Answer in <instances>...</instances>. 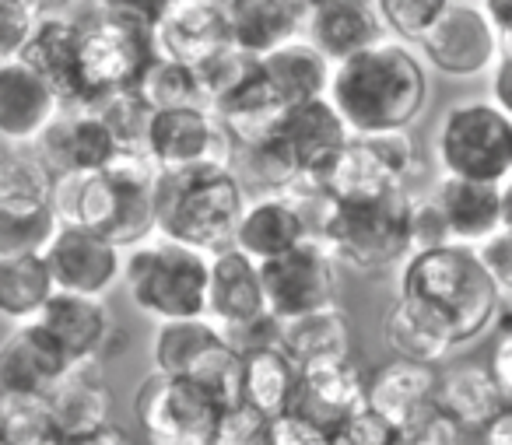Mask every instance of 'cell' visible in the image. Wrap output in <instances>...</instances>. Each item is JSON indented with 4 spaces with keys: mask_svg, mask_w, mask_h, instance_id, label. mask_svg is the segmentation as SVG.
<instances>
[{
    "mask_svg": "<svg viewBox=\"0 0 512 445\" xmlns=\"http://www.w3.org/2000/svg\"><path fill=\"white\" fill-rule=\"evenodd\" d=\"M228 29L232 46L249 57H267L306 36V0H228Z\"/></svg>",
    "mask_w": 512,
    "mask_h": 445,
    "instance_id": "f1b7e54d",
    "label": "cell"
},
{
    "mask_svg": "<svg viewBox=\"0 0 512 445\" xmlns=\"http://www.w3.org/2000/svg\"><path fill=\"white\" fill-rule=\"evenodd\" d=\"M32 8H36L39 18H60V15H71V8L78 0H29Z\"/></svg>",
    "mask_w": 512,
    "mask_h": 445,
    "instance_id": "94428289",
    "label": "cell"
},
{
    "mask_svg": "<svg viewBox=\"0 0 512 445\" xmlns=\"http://www.w3.org/2000/svg\"><path fill=\"white\" fill-rule=\"evenodd\" d=\"M488 99L495 102L502 113L512 116V43H505L498 64L488 74Z\"/></svg>",
    "mask_w": 512,
    "mask_h": 445,
    "instance_id": "9f6ffc18",
    "label": "cell"
},
{
    "mask_svg": "<svg viewBox=\"0 0 512 445\" xmlns=\"http://www.w3.org/2000/svg\"><path fill=\"white\" fill-rule=\"evenodd\" d=\"M32 151L50 165L57 179L102 172L123 155L113 130L95 106H64Z\"/></svg>",
    "mask_w": 512,
    "mask_h": 445,
    "instance_id": "2e32d148",
    "label": "cell"
},
{
    "mask_svg": "<svg viewBox=\"0 0 512 445\" xmlns=\"http://www.w3.org/2000/svg\"><path fill=\"white\" fill-rule=\"evenodd\" d=\"M155 179L158 169L148 155L123 151L102 172L60 176L53 190V211L60 225H85L120 249H134L158 235Z\"/></svg>",
    "mask_w": 512,
    "mask_h": 445,
    "instance_id": "3957f363",
    "label": "cell"
},
{
    "mask_svg": "<svg viewBox=\"0 0 512 445\" xmlns=\"http://www.w3.org/2000/svg\"><path fill=\"white\" fill-rule=\"evenodd\" d=\"M393 424H386L379 414L362 407L330 431V445H393Z\"/></svg>",
    "mask_w": 512,
    "mask_h": 445,
    "instance_id": "681fc988",
    "label": "cell"
},
{
    "mask_svg": "<svg viewBox=\"0 0 512 445\" xmlns=\"http://www.w3.org/2000/svg\"><path fill=\"white\" fill-rule=\"evenodd\" d=\"M57 228L53 204H0V256L46 253Z\"/></svg>",
    "mask_w": 512,
    "mask_h": 445,
    "instance_id": "f35d334b",
    "label": "cell"
},
{
    "mask_svg": "<svg viewBox=\"0 0 512 445\" xmlns=\"http://www.w3.org/2000/svg\"><path fill=\"white\" fill-rule=\"evenodd\" d=\"M57 176L32 148H0V204H53Z\"/></svg>",
    "mask_w": 512,
    "mask_h": 445,
    "instance_id": "74e56055",
    "label": "cell"
},
{
    "mask_svg": "<svg viewBox=\"0 0 512 445\" xmlns=\"http://www.w3.org/2000/svg\"><path fill=\"white\" fill-rule=\"evenodd\" d=\"M397 295L418 302L449 326L456 347L484 337L505 305L502 284L484 267L481 253L470 246L418 249L400 263Z\"/></svg>",
    "mask_w": 512,
    "mask_h": 445,
    "instance_id": "7a4b0ae2",
    "label": "cell"
},
{
    "mask_svg": "<svg viewBox=\"0 0 512 445\" xmlns=\"http://www.w3.org/2000/svg\"><path fill=\"white\" fill-rule=\"evenodd\" d=\"M281 347L292 354L299 368L330 365V361H351L355 330L341 305L316 309L281 323Z\"/></svg>",
    "mask_w": 512,
    "mask_h": 445,
    "instance_id": "d6a6232c",
    "label": "cell"
},
{
    "mask_svg": "<svg viewBox=\"0 0 512 445\" xmlns=\"http://www.w3.org/2000/svg\"><path fill=\"white\" fill-rule=\"evenodd\" d=\"M306 39L334 64L386 39L372 0H306Z\"/></svg>",
    "mask_w": 512,
    "mask_h": 445,
    "instance_id": "cb8c5ba5",
    "label": "cell"
},
{
    "mask_svg": "<svg viewBox=\"0 0 512 445\" xmlns=\"http://www.w3.org/2000/svg\"><path fill=\"white\" fill-rule=\"evenodd\" d=\"M439 176L502 186L512 176V116L491 99H460L442 109L432 134Z\"/></svg>",
    "mask_w": 512,
    "mask_h": 445,
    "instance_id": "52a82bcc",
    "label": "cell"
},
{
    "mask_svg": "<svg viewBox=\"0 0 512 445\" xmlns=\"http://www.w3.org/2000/svg\"><path fill=\"white\" fill-rule=\"evenodd\" d=\"M0 445H8V438H4V435H0Z\"/></svg>",
    "mask_w": 512,
    "mask_h": 445,
    "instance_id": "03108f58",
    "label": "cell"
},
{
    "mask_svg": "<svg viewBox=\"0 0 512 445\" xmlns=\"http://www.w3.org/2000/svg\"><path fill=\"white\" fill-rule=\"evenodd\" d=\"M64 445H134L130 435L120 428V424H106V428L85 431V435H71L64 438Z\"/></svg>",
    "mask_w": 512,
    "mask_h": 445,
    "instance_id": "6f0895ef",
    "label": "cell"
},
{
    "mask_svg": "<svg viewBox=\"0 0 512 445\" xmlns=\"http://www.w3.org/2000/svg\"><path fill=\"white\" fill-rule=\"evenodd\" d=\"M411 211L414 193L407 190L358 200H323L316 235L327 242L341 267L355 274H383L414 253Z\"/></svg>",
    "mask_w": 512,
    "mask_h": 445,
    "instance_id": "277c9868",
    "label": "cell"
},
{
    "mask_svg": "<svg viewBox=\"0 0 512 445\" xmlns=\"http://www.w3.org/2000/svg\"><path fill=\"white\" fill-rule=\"evenodd\" d=\"M260 74H264L267 88L278 99L281 109L299 106V102L323 99L330 92V74H334V60L323 57L306 36L292 39V43L278 46L267 57H260Z\"/></svg>",
    "mask_w": 512,
    "mask_h": 445,
    "instance_id": "4dcf8cb0",
    "label": "cell"
},
{
    "mask_svg": "<svg viewBox=\"0 0 512 445\" xmlns=\"http://www.w3.org/2000/svg\"><path fill=\"white\" fill-rule=\"evenodd\" d=\"M207 284H211V253L169 235H151L148 242L127 249L123 260L127 298L155 323L207 316Z\"/></svg>",
    "mask_w": 512,
    "mask_h": 445,
    "instance_id": "8992f818",
    "label": "cell"
},
{
    "mask_svg": "<svg viewBox=\"0 0 512 445\" xmlns=\"http://www.w3.org/2000/svg\"><path fill=\"white\" fill-rule=\"evenodd\" d=\"M414 172H418V144L411 141V130L351 137L313 190H320L323 200L379 197L390 190H407V179Z\"/></svg>",
    "mask_w": 512,
    "mask_h": 445,
    "instance_id": "30bf717a",
    "label": "cell"
},
{
    "mask_svg": "<svg viewBox=\"0 0 512 445\" xmlns=\"http://www.w3.org/2000/svg\"><path fill=\"white\" fill-rule=\"evenodd\" d=\"M477 4L491 18V25L502 32L505 43H512V0H477Z\"/></svg>",
    "mask_w": 512,
    "mask_h": 445,
    "instance_id": "680465c9",
    "label": "cell"
},
{
    "mask_svg": "<svg viewBox=\"0 0 512 445\" xmlns=\"http://www.w3.org/2000/svg\"><path fill=\"white\" fill-rule=\"evenodd\" d=\"M134 92L141 95L155 113H162V109H179V106H197L200 102L197 71L179 64V60L165 57V53H158V57L144 67ZM200 106H204V102H200Z\"/></svg>",
    "mask_w": 512,
    "mask_h": 445,
    "instance_id": "ab89813d",
    "label": "cell"
},
{
    "mask_svg": "<svg viewBox=\"0 0 512 445\" xmlns=\"http://www.w3.org/2000/svg\"><path fill=\"white\" fill-rule=\"evenodd\" d=\"M320 204H323L320 190H313L309 183H302L292 193L249 197L246 207H242L239 225H235L232 246L256 263L278 260L281 253L313 239Z\"/></svg>",
    "mask_w": 512,
    "mask_h": 445,
    "instance_id": "5bb4252c",
    "label": "cell"
},
{
    "mask_svg": "<svg viewBox=\"0 0 512 445\" xmlns=\"http://www.w3.org/2000/svg\"><path fill=\"white\" fill-rule=\"evenodd\" d=\"M0 435L8 445H36L57 438L53 410L46 396H8L0 393Z\"/></svg>",
    "mask_w": 512,
    "mask_h": 445,
    "instance_id": "60d3db41",
    "label": "cell"
},
{
    "mask_svg": "<svg viewBox=\"0 0 512 445\" xmlns=\"http://www.w3.org/2000/svg\"><path fill=\"white\" fill-rule=\"evenodd\" d=\"M365 382H369V375H362L355 361L302 368L288 414L302 417L330 435L337 424L365 407Z\"/></svg>",
    "mask_w": 512,
    "mask_h": 445,
    "instance_id": "603a6c76",
    "label": "cell"
},
{
    "mask_svg": "<svg viewBox=\"0 0 512 445\" xmlns=\"http://www.w3.org/2000/svg\"><path fill=\"white\" fill-rule=\"evenodd\" d=\"M246 200V186L232 169H214V165L186 172L158 169V235H169L204 253H221L232 246Z\"/></svg>",
    "mask_w": 512,
    "mask_h": 445,
    "instance_id": "5b68a950",
    "label": "cell"
},
{
    "mask_svg": "<svg viewBox=\"0 0 512 445\" xmlns=\"http://www.w3.org/2000/svg\"><path fill=\"white\" fill-rule=\"evenodd\" d=\"M39 15L29 0H0V53L4 57H18L36 32Z\"/></svg>",
    "mask_w": 512,
    "mask_h": 445,
    "instance_id": "c3c4849f",
    "label": "cell"
},
{
    "mask_svg": "<svg viewBox=\"0 0 512 445\" xmlns=\"http://www.w3.org/2000/svg\"><path fill=\"white\" fill-rule=\"evenodd\" d=\"M221 344H225V333L207 316L155 323V333H151V365H155L158 375H190Z\"/></svg>",
    "mask_w": 512,
    "mask_h": 445,
    "instance_id": "d590c367",
    "label": "cell"
},
{
    "mask_svg": "<svg viewBox=\"0 0 512 445\" xmlns=\"http://www.w3.org/2000/svg\"><path fill=\"white\" fill-rule=\"evenodd\" d=\"M274 134L295 155V162L302 169V183L309 186L320 183V176L334 165V158L344 151V144L355 137L327 95L313 102H299V106H288L281 113Z\"/></svg>",
    "mask_w": 512,
    "mask_h": 445,
    "instance_id": "d6986e66",
    "label": "cell"
},
{
    "mask_svg": "<svg viewBox=\"0 0 512 445\" xmlns=\"http://www.w3.org/2000/svg\"><path fill=\"white\" fill-rule=\"evenodd\" d=\"M505 407H509V400L502 396L488 365L460 361V365H449L446 372H439L435 410H442L463 435L467 431H484Z\"/></svg>",
    "mask_w": 512,
    "mask_h": 445,
    "instance_id": "83f0119b",
    "label": "cell"
},
{
    "mask_svg": "<svg viewBox=\"0 0 512 445\" xmlns=\"http://www.w3.org/2000/svg\"><path fill=\"white\" fill-rule=\"evenodd\" d=\"M495 344H491V354H488V368L495 375L498 389L502 396L512 403V305H502L495 319Z\"/></svg>",
    "mask_w": 512,
    "mask_h": 445,
    "instance_id": "816d5d0a",
    "label": "cell"
},
{
    "mask_svg": "<svg viewBox=\"0 0 512 445\" xmlns=\"http://www.w3.org/2000/svg\"><path fill=\"white\" fill-rule=\"evenodd\" d=\"M271 445H330V435L295 414H281L271 424Z\"/></svg>",
    "mask_w": 512,
    "mask_h": 445,
    "instance_id": "db71d44e",
    "label": "cell"
},
{
    "mask_svg": "<svg viewBox=\"0 0 512 445\" xmlns=\"http://www.w3.org/2000/svg\"><path fill=\"white\" fill-rule=\"evenodd\" d=\"M242 365H246L242 351L225 340V344L214 347L186 379H193L204 393H211L221 407H232V403L242 400Z\"/></svg>",
    "mask_w": 512,
    "mask_h": 445,
    "instance_id": "f6af8a7d",
    "label": "cell"
},
{
    "mask_svg": "<svg viewBox=\"0 0 512 445\" xmlns=\"http://www.w3.org/2000/svg\"><path fill=\"white\" fill-rule=\"evenodd\" d=\"M95 109H99L102 120L109 123V130H113L120 151H127V155H144V144H148V127H151V116H155V109H151L148 102L134 92V88L95 102Z\"/></svg>",
    "mask_w": 512,
    "mask_h": 445,
    "instance_id": "b9f144b4",
    "label": "cell"
},
{
    "mask_svg": "<svg viewBox=\"0 0 512 445\" xmlns=\"http://www.w3.org/2000/svg\"><path fill=\"white\" fill-rule=\"evenodd\" d=\"M484 445H512V403L481 431Z\"/></svg>",
    "mask_w": 512,
    "mask_h": 445,
    "instance_id": "91938a15",
    "label": "cell"
},
{
    "mask_svg": "<svg viewBox=\"0 0 512 445\" xmlns=\"http://www.w3.org/2000/svg\"><path fill=\"white\" fill-rule=\"evenodd\" d=\"M460 438L463 431L442 410H435V403L411 424L393 431V445H460Z\"/></svg>",
    "mask_w": 512,
    "mask_h": 445,
    "instance_id": "7dc6e473",
    "label": "cell"
},
{
    "mask_svg": "<svg viewBox=\"0 0 512 445\" xmlns=\"http://www.w3.org/2000/svg\"><path fill=\"white\" fill-rule=\"evenodd\" d=\"M144 155L162 172H186V169H232L235 144L225 134L221 120L207 106H179L162 109L151 116L148 144Z\"/></svg>",
    "mask_w": 512,
    "mask_h": 445,
    "instance_id": "4fadbf2b",
    "label": "cell"
},
{
    "mask_svg": "<svg viewBox=\"0 0 512 445\" xmlns=\"http://www.w3.org/2000/svg\"><path fill=\"white\" fill-rule=\"evenodd\" d=\"M78 25V64L88 106H95V102L109 99L116 92L137 88L144 67L158 57L155 32L137 22H127V18L102 15V11H95L92 18H85Z\"/></svg>",
    "mask_w": 512,
    "mask_h": 445,
    "instance_id": "ba28073f",
    "label": "cell"
},
{
    "mask_svg": "<svg viewBox=\"0 0 512 445\" xmlns=\"http://www.w3.org/2000/svg\"><path fill=\"white\" fill-rule=\"evenodd\" d=\"M256 60L260 57H249L239 46H228V50L214 53V57L204 60L200 67H193V71H197L200 102H204L207 109H214L228 92H235V88L256 71Z\"/></svg>",
    "mask_w": 512,
    "mask_h": 445,
    "instance_id": "ee69618b",
    "label": "cell"
},
{
    "mask_svg": "<svg viewBox=\"0 0 512 445\" xmlns=\"http://www.w3.org/2000/svg\"><path fill=\"white\" fill-rule=\"evenodd\" d=\"M271 424L274 417H267L264 410H256L246 400H239L221 410L214 445H271Z\"/></svg>",
    "mask_w": 512,
    "mask_h": 445,
    "instance_id": "bcb514c9",
    "label": "cell"
},
{
    "mask_svg": "<svg viewBox=\"0 0 512 445\" xmlns=\"http://www.w3.org/2000/svg\"><path fill=\"white\" fill-rule=\"evenodd\" d=\"M267 291L260 277V263L249 260L235 246L211 253V284H207V319L221 326V333H235L242 326L267 316Z\"/></svg>",
    "mask_w": 512,
    "mask_h": 445,
    "instance_id": "44dd1931",
    "label": "cell"
},
{
    "mask_svg": "<svg viewBox=\"0 0 512 445\" xmlns=\"http://www.w3.org/2000/svg\"><path fill=\"white\" fill-rule=\"evenodd\" d=\"M102 15H116L127 18V22H137L144 29L155 32L158 22L165 18V11L172 8V0H95Z\"/></svg>",
    "mask_w": 512,
    "mask_h": 445,
    "instance_id": "f5cc1de1",
    "label": "cell"
},
{
    "mask_svg": "<svg viewBox=\"0 0 512 445\" xmlns=\"http://www.w3.org/2000/svg\"><path fill=\"white\" fill-rule=\"evenodd\" d=\"M432 197L439 200L442 214L449 225V242L456 246H484L505 232L502 218V186L495 183H474V179H453L439 176Z\"/></svg>",
    "mask_w": 512,
    "mask_h": 445,
    "instance_id": "d4e9b609",
    "label": "cell"
},
{
    "mask_svg": "<svg viewBox=\"0 0 512 445\" xmlns=\"http://www.w3.org/2000/svg\"><path fill=\"white\" fill-rule=\"evenodd\" d=\"M4 60H8V57H4V53H0V64H4Z\"/></svg>",
    "mask_w": 512,
    "mask_h": 445,
    "instance_id": "003e7915",
    "label": "cell"
},
{
    "mask_svg": "<svg viewBox=\"0 0 512 445\" xmlns=\"http://www.w3.org/2000/svg\"><path fill=\"white\" fill-rule=\"evenodd\" d=\"M158 53L186 67H200L214 53L232 46L228 0H172L155 29Z\"/></svg>",
    "mask_w": 512,
    "mask_h": 445,
    "instance_id": "ffe728a7",
    "label": "cell"
},
{
    "mask_svg": "<svg viewBox=\"0 0 512 445\" xmlns=\"http://www.w3.org/2000/svg\"><path fill=\"white\" fill-rule=\"evenodd\" d=\"M411 239H414V253L418 249H435V246H449V225L446 214H442L439 200L428 193V197H414V211H411Z\"/></svg>",
    "mask_w": 512,
    "mask_h": 445,
    "instance_id": "f907efd6",
    "label": "cell"
},
{
    "mask_svg": "<svg viewBox=\"0 0 512 445\" xmlns=\"http://www.w3.org/2000/svg\"><path fill=\"white\" fill-rule=\"evenodd\" d=\"M39 323L53 333L71 365H85V361L113 358V337H116V319L109 312L106 298H88L71 295V291H57L50 305L43 309Z\"/></svg>",
    "mask_w": 512,
    "mask_h": 445,
    "instance_id": "7402d4cb",
    "label": "cell"
},
{
    "mask_svg": "<svg viewBox=\"0 0 512 445\" xmlns=\"http://www.w3.org/2000/svg\"><path fill=\"white\" fill-rule=\"evenodd\" d=\"M372 4H376V15L383 22L386 36L418 46L421 36L446 15L453 0H372Z\"/></svg>",
    "mask_w": 512,
    "mask_h": 445,
    "instance_id": "7bdbcfd3",
    "label": "cell"
},
{
    "mask_svg": "<svg viewBox=\"0 0 512 445\" xmlns=\"http://www.w3.org/2000/svg\"><path fill=\"white\" fill-rule=\"evenodd\" d=\"M67 372H71V358L39 319L11 326L8 337L0 340V393L50 396Z\"/></svg>",
    "mask_w": 512,
    "mask_h": 445,
    "instance_id": "ac0fdd59",
    "label": "cell"
},
{
    "mask_svg": "<svg viewBox=\"0 0 512 445\" xmlns=\"http://www.w3.org/2000/svg\"><path fill=\"white\" fill-rule=\"evenodd\" d=\"M505 298H509V302H512V281H509V291H505Z\"/></svg>",
    "mask_w": 512,
    "mask_h": 445,
    "instance_id": "e7e4bbea",
    "label": "cell"
},
{
    "mask_svg": "<svg viewBox=\"0 0 512 445\" xmlns=\"http://www.w3.org/2000/svg\"><path fill=\"white\" fill-rule=\"evenodd\" d=\"M43 256L53 270L57 291L109 298L123 284L127 249H120L102 232H92L85 225H60Z\"/></svg>",
    "mask_w": 512,
    "mask_h": 445,
    "instance_id": "9a60e30c",
    "label": "cell"
},
{
    "mask_svg": "<svg viewBox=\"0 0 512 445\" xmlns=\"http://www.w3.org/2000/svg\"><path fill=\"white\" fill-rule=\"evenodd\" d=\"M383 340L393 351V358L418 361V365H442L453 358L456 340L449 326L428 309H421L411 298H393V305L383 316Z\"/></svg>",
    "mask_w": 512,
    "mask_h": 445,
    "instance_id": "1f68e13d",
    "label": "cell"
},
{
    "mask_svg": "<svg viewBox=\"0 0 512 445\" xmlns=\"http://www.w3.org/2000/svg\"><path fill=\"white\" fill-rule=\"evenodd\" d=\"M60 109L64 102L36 67L22 57L0 64V148H36Z\"/></svg>",
    "mask_w": 512,
    "mask_h": 445,
    "instance_id": "e0dca14e",
    "label": "cell"
},
{
    "mask_svg": "<svg viewBox=\"0 0 512 445\" xmlns=\"http://www.w3.org/2000/svg\"><path fill=\"white\" fill-rule=\"evenodd\" d=\"M260 277H264L267 309L281 323L316 309H330L337 305V291H341V263L320 235L281 253L278 260L260 263Z\"/></svg>",
    "mask_w": 512,
    "mask_h": 445,
    "instance_id": "7c38bea8",
    "label": "cell"
},
{
    "mask_svg": "<svg viewBox=\"0 0 512 445\" xmlns=\"http://www.w3.org/2000/svg\"><path fill=\"white\" fill-rule=\"evenodd\" d=\"M232 172L239 183L246 186L249 197H267V193H292L302 186V169L295 155L285 148L278 134L264 137V141L235 148Z\"/></svg>",
    "mask_w": 512,
    "mask_h": 445,
    "instance_id": "8d00e7d4",
    "label": "cell"
},
{
    "mask_svg": "<svg viewBox=\"0 0 512 445\" xmlns=\"http://www.w3.org/2000/svg\"><path fill=\"white\" fill-rule=\"evenodd\" d=\"M221 410L186 375L151 372L134 393V417L148 445H214Z\"/></svg>",
    "mask_w": 512,
    "mask_h": 445,
    "instance_id": "9c48e42d",
    "label": "cell"
},
{
    "mask_svg": "<svg viewBox=\"0 0 512 445\" xmlns=\"http://www.w3.org/2000/svg\"><path fill=\"white\" fill-rule=\"evenodd\" d=\"M435 382H439V372L432 365L393 358L369 375L365 407L383 417L386 424H393V428H404L435 403Z\"/></svg>",
    "mask_w": 512,
    "mask_h": 445,
    "instance_id": "4316f807",
    "label": "cell"
},
{
    "mask_svg": "<svg viewBox=\"0 0 512 445\" xmlns=\"http://www.w3.org/2000/svg\"><path fill=\"white\" fill-rule=\"evenodd\" d=\"M505 50L502 32L491 25L477 0H453L446 15L421 36L418 53L428 71L453 81L488 78Z\"/></svg>",
    "mask_w": 512,
    "mask_h": 445,
    "instance_id": "8fae6325",
    "label": "cell"
},
{
    "mask_svg": "<svg viewBox=\"0 0 512 445\" xmlns=\"http://www.w3.org/2000/svg\"><path fill=\"white\" fill-rule=\"evenodd\" d=\"M242 400L249 407L264 410L267 417H281L292 407L295 386H299L302 368L292 361V354L281 344L256 347L242 354Z\"/></svg>",
    "mask_w": 512,
    "mask_h": 445,
    "instance_id": "e575fe53",
    "label": "cell"
},
{
    "mask_svg": "<svg viewBox=\"0 0 512 445\" xmlns=\"http://www.w3.org/2000/svg\"><path fill=\"white\" fill-rule=\"evenodd\" d=\"M502 218H505V232L512 235V176L502 183Z\"/></svg>",
    "mask_w": 512,
    "mask_h": 445,
    "instance_id": "6125c7cd",
    "label": "cell"
},
{
    "mask_svg": "<svg viewBox=\"0 0 512 445\" xmlns=\"http://www.w3.org/2000/svg\"><path fill=\"white\" fill-rule=\"evenodd\" d=\"M53 295H57V284L43 253L0 256V319L4 323H36Z\"/></svg>",
    "mask_w": 512,
    "mask_h": 445,
    "instance_id": "836d02e7",
    "label": "cell"
},
{
    "mask_svg": "<svg viewBox=\"0 0 512 445\" xmlns=\"http://www.w3.org/2000/svg\"><path fill=\"white\" fill-rule=\"evenodd\" d=\"M78 36H81V25L71 15L39 18L36 32L29 36L25 50L18 53L25 64H32L50 81L64 106H88L81 64H78Z\"/></svg>",
    "mask_w": 512,
    "mask_h": 445,
    "instance_id": "484cf974",
    "label": "cell"
},
{
    "mask_svg": "<svg viewBox=\"0 0 512 445\" xmlns=\"http://www.w3.org/2000/svg\"><path fill=\"white\" fill-rule=\"evenodd\" d=\"M477 253H481L484 267L491 270V277L502 284V291H509V281H512V235L498 232L495 239H488L484 246H477Z\"/></svg>",
    "mask_w": 512,
    "mask_h": 445,
    "instance_id": "11a10c76",
    "label": "cell"
},
{
    "mask_svg": "<svg viewBox=\"0 0 512 445\" xmlns=\"http://www.w3.org/2000/svg\"><path fill=\"white\" fill-rule=\"evenodd\" d=\"M46 400H50L60 438L85 435V431L113 424V389H109L99 361L71 365V372L53 386Z\"/></svg>",
    "mask_w": 512,
    "mask_h": 445,
    "instance_id": "f546056e",
    "label": "cell"
},
{
    "mask_svg": "<svg viewBox=\"0 0 512 445\" xmlns=\"http://www.w3.org/2000/svg\"><path fill=\"white\" fill-rule=\"evenodd\" d=\"M36 445H64V438L57 435V438H46V442H36Z\"/></svg>",
    "mask_w": 512,
    "mask_h": 445,
    "instance_id": "be15d7a7",
    "label": "cell"
},
{
    "mask_svg": "<svg viewBox=\"0 0 512 445\" xmlns=\"http://www.w3.org/2000/svg\"><path fill=\"white\" fill-rule=\"evenodd\" d=\"M327 99L355 137L400 134L421 120L432 99V78L418 46L386 36L376 46L334 64Z\"/></svg>",
    "mask_w": 512,
    "mask_h": 445,
    "instance_id": "6da1fadb",
    "label": "cell"
}]
</instances>
